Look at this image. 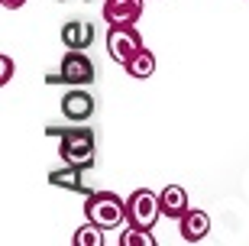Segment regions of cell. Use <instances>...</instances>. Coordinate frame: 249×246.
Masks as SVG:
<instances>
[{"label":"cell","mask_w":249,"mask_h":246,"mask_svg":"<svg viewBox=\"0 0 249 246\" xmlns=\"http://www.w3.org/2000/svg\"><path fill=\"white\" fill-rule=\"evenodd\" d=\"M139 49H146V46H142L136 26H110L107 29V52H110V58L117 65H126Z\"/></svg>","instance_id":"cell-5"},{"label":"cell","mask_w":249,"mask_h":246,"mask_svg":"<svg viewBox=\"0 0 249 246\" xmlns=\"http://www.w3.org/2000/svg\"><path fill=\"white\" fill-rule=\"evenodd\" d=\"M123 68H126L129 78H136V81H146V78H152V75H156V55L149 52V49H139V52L133 55V58H129Z\"/></svg>","instance_id":"cell-12"},{"label":"cell","mask_w":249,"mask_h":246,"mask_svg":"<svg viewBox=\"0 0 249 246\" xmlns=\"http://www.w3.org/2000/svg\"><path fill=\"white\" fill-rule=\"evenodd\" d=\"M58 3H65V0H58Z\"/></svg>","instance_id":"cell-17"},{"label":"cell","mask_w":249,"mask_h":246,"mask_svg":"<svg viewBox=\"0 0 249 246\" xmlns=\"http://www.w3.org/2000/svg\"><path fill=\"white\" fill-rule=\"evenodd\" d=\"M62 42H65V49H91L94 26L84 23V19H71V23L62 26Z\"/></svg>","instance_id":"cell-11"},{"label":"cell","mask_w":249,"mask_h":246,"mask_svg":"<svg viewBox=\"0 0 249 246\" xmlns=\"http://www.w3.org/2000/svg\"><path fill=\"white\" fill-rule=\"evenodd\" d=\"M49 136L58 139V155L65 165H78V169H94L97 165V136L91 127H49Z\"/></svg>","instance_id":"cell-1"},{"label":"cell","mask_w":249,"mask_h":246,"mask_svg":"<svg viewBox=\"0 0 249 246\" xmlns=\"http://www.w3.org/2000/svg\"><path fill=\"white\" fill-rule=\"evenodd\" d=\"M142 3L146 0H104L107 26H136V19L142 17Z\"/></svg>","instance_id":"cell-6"},{"label":"cell","mask_w":249,"mask_h":246,"mask_svg":"<svg viewBox=\"0 0 249 246\" xmlns=\"http://www.w3.org/2000/svg\"><path fill=\"white\" fill-rule=\"evenodd\" d=\"M94 110H97V100H94L88 91H68L62 97V114H65V120H71V123L91 120Z\"/></svg>","instance_id":"cell-7"},{"label":"cell","mask_w":249,"mask_h":246,"mask_svg":"<svg viewBox=\"0 0 249 246\" xmlns=\"http://www.w3.org/2000/svg\"><path fill=\"white\" fill-rule=\"evenodd\" d=\"M159 204H162V217H168V220H181L188 210H191L188 191L181 185H165V188L159 191Z\"/></svg>","instance_id":"cell-8"},{"label":"cell","mask_w":249,"mask_h":246,"mask_svg":"<svg viewBox=\"0 0 249 246\" xmlns=\"http://www.w3.org/2000/svg\"><path fill=\"white\" fill-rule=\"evenodd\" d=\"M52 84H71V88H84L94 81V62L84 55V49H68L58 65V75H49Z\"/></svg>","instance_id":"cell-4"},{"label":"cell","mask_w":249,"mask_h":246,"mask_svg":"<svg viewBox=\"0 0 249 246\" xmlns=\"http://www.w3.org/2000/svg\"><path fill=\"white\" fill-rule=\"evenodd\" d=\"M10 78H13V62H10V55H3L0 58V84H7Z\"/></svg>","instance_id":"cell-15"},{"label":"cell","mask_w":249,"mask_h":246,"mask_svg":"<svg viewBox=\"0 0 249 246\" xmlns=\"http://www.w3.org/2000/svg\"><path fill=\"white\" fill-rule=\"evenodd\" d=\"M159 217H162V204H159V194L156 191H149V188H136V191L126 198V220H129V227L152 230Z\"/></svg>","instance_id":"cell-3"},{"label":"cell","mask_w":249,"mask_h":246,"mask_svg":"<svg viewBox=\"0 0 249 246\" xmlns=\"http://www.w3.org/2000/svg\"><path fill=\"white\" fill-rule=\"evenodd\" d=\"M84 217L101 230H117L126 220V201L113 191H91L84 201Z\"/></svg>","instance_id":"cell-2"},{"label":"cell","mask_w":249,"mask_h":246,"mask_svg":"<svg viewBox=\"0 0 249 246\" xmlns=\"http://www.w3.org/2000/svg\"><path fill=\"white\" fill-rule=\"evenodd\" d=\"M178 233H181V240H185V243H201V240L211 233V217H207L204 210L191 208L185 217L178 220Z\"/></svg>","instance_id":"cell-10"},{"label":"cell","mask_w":249,"mask_h":246,"mask_svg":"<svg viewBox=\"0 0 249 246\" xmlns=\"http://www.w3.org/2000/svg\"><path fill=\"white\" fill-rule=\"evenodd\" d=\"M0 3H3V10H19L26 0H0Z\"/></svg>","instance_id":"cell-16"},{"label":"cell","mask_w":249,"mask_h":246,"mask_svg":"<svg viewBox=\"0 0 249 246\" xmlns=\"http://www.w3.org/2000/svg\"><path fill=\"white\" fill-rule=\"evenodd\" d=\"M120 246H156V237H152V230L129 227L120 233Z\"/></svg>","instance_id":"cell-14"},{"label":"cell","mask_w":249,"mask_h":246,"mask_svg":"<svg viewBox=\"0 0 249 246\" xmlns=\"http://www.w3.org/2000/svg\"><path fill=\"white\" fill-rule=\"evenodd\" d=\"M84 172H88V169H78V165L52 169V172H49V185H55V188H65V191L91 194V182H84Z\"/></svg>","instance_id":"cell-9"},{"label":"cell","mask_w":249,"mask_h":246,"mask_svg":"<svg viewBox=\"0 0 249 246\" xmlns=\"http://www.w3.org/2000/svg\"><path fill=\"white\" fill-rule=\"evenodd\" d=\"M104 233L107 230H101L97 224H84L81 230H74V237H71V246H104Z\"/></svg>","instance_id":"cell-13"}]
</instances>
